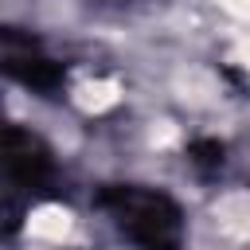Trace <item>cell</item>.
Returning a JSON list of instances; mask_svg holds the SVG:
<instances>
[{
	"instance_id": "cell-2",
	"label": "cell",
	"mask_w": 250,
	"mask_h": 250,
	"mask_svg": "<svg viewBox=\"0 0 250 250\" xmlns=\"http://www.w3.org/2000/svg\"><path fill=\"white\" fill-rule=\"evenodd\" d=\"M8 172L16 184H27V188H35L47 176V156L31 133H20V129L8 133Z\"/></svg>"
},
{
	"instance_id": "cell-1",
	"label": "cell",
	"mask_w": 250,
	"mask_h": 250,
	"mask_svg": "<svg viewBox=\"0 0 250 250\" xmlns=\"http://www.w3.org/2000/svg\"><path fill=\"white\" fill-rule=\"evenodd\" d=\"M102 203L113 211V219L129 230L133 242H141L145 250H180L184 227H180V211L172 199H164L160 191H145V188H113L102 195Z\"/></svg>"
}]
</instances>
